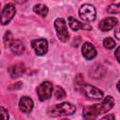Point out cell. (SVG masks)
Instances as JSON below:
<instances>
[{"label": "cell", "instance_id": "obj_5", "mask_svg": "<svg viewBox=\"0 0 120 120\" xmlns=\"http://www.w3.org/2000/svg\"><path fill=\"white\" fill-rule=\"evenodd\" d=\"M37 94L40 101L47 100L52 94V84L50 82H41L37 88Z\"/></svg>", "mask_w": 120, "mask_h": 120}, {"label": "cell", "instance_id": "obj_15", "mask_svg": "<svg viewBox=\"0 0 120 120\" xmlns=\"http://www.w3.org/2000/svg\"><path fill=\"white\" fill-rule=\"evenodd\" d=\"M33 10L35 13H37L38 15H40L41 17H46L48 12H49V8L47 6L43 5V4H38L35 5L33 8Z\"/></svg>", "mask_w": 120, "mask_h": 120}, {"label": "cell", "instance_id": "obj_17", "mask_svg": "<svg viewBox=\"0 0 120 120\" xmlns=\"http://www.w3.org/2000/svg\"><path fill=\"white\" fill-rule=\"evenodd\" d=\"M103 46H104V48L111 50V49L114 48V46H115V41H114L112 38H106L103 40Z\"/></svg>", "mask_w": 120, "mask_h": 120}, {"label": "cell", "instance_id": "obj_6", "mask_svg": "<svg viewBox=\"0 0 120 120\" xmlns=\"http://www.w3.org/2000/svg\"><path fill=\"white\" fill-rule=\"evenodd\" d=\"M15 13H16V8H15L14 5L12 3L7 4L4 7V8H3V10L0 14V22H1V24H3V25L8 24L12 20Z\"/></svg>", "mask_w": 120, "mask_h": 120}, {"label": "cell", "instance_id": "obj_21", "mask_svg": "<svg viewBox=\"0 0 120 120\" xmlns=\"http://www.w3.org/2000/svg\"><path fill=\"white\" fill-rule=\"evenodd\" d=\"M119 51H120V48L118 47V48L116 49L115 52H114V54H115V57H116V60H117V62H119V61H120V58H119Z\"/></svg>", "mask_w": 120, "mask_h": 120}, {"label": "cell", "instance_id": "obj_7", "mask_svg": "<svg viewBox=\"0 0 120 120\" xmlns=\"http://www.w3.org/2000/svg\"><path fill=\"white\" fill-rule=\"evenodd\" d=\"M82 92L87 98L92 99H101L104 95L100 89L88 83H85L82 85Z\"/></svg>", "mask_w": 120, "mask_h": 120}, {"label": "cell", "instance_id": "obj_3", "mask_svg": "<svg viewBox=\"0 0 120 120\" xmlns=\"http://www.w3.org/2000/svg\"><path fill=\"white\" fill-rule=\"evenodd\" d=\"M79 15H80V18L83 22H90L96 19L97 11H96V8L93 5L84 4V5L81 6V8L79 9Z\"/></svg>", "mask_w": 120, "mask_h": 120}, {"label": "cell", "instance_id": "obj_9", "mask_svg": "<svg viewBox=\"0 0 120 120\" xmlns=\"http://www.w3.org/2000/svg\"><path fill=\"white\" fill-rule=\"evenodd\" d=\"M82 53L83 57L87 60H92L97 56V50L94 45L90 42H84L82 47Z\"/></svg>", "mask_w": 120, "mask_h": 120}, {"label": "cell", "instance_id": "obj_1", "mask_svg": "<svg viewBox=\"0 0 120 120\" xmlns=\"http://www.w3.org/2000/svg\"><path fill=\"white\" fill-rule=\"evenodd\" d=\"M113 105H114L113 98L111 96H107L100 103L94 104L93 106L85 108L82 112V116L84 119H95L98 117V115L108 112L111 109H112Z\"/></svg>", "mask_w": 120, "mask_h": 120}, {"label": "cell", "instance_id": "obj_2", "mask_svg": "<svg viewBox=\"0 0 120 120\" xmlns=\"http://www.w3.org/2000/svg\"><path fill=\"white\" fill-rule=\"evenodd\" d=\"M76 108L69 102H62L60 104L53 105L52 107L49 108L48 114L52 117L63 116V115H71L75 112Z\"/></svg>", "mask_w": 120, "mask_h": 120}, {"label": "cell", "instance_id": "obj_16", "mask_svg": "<svg viewBox=\"0 0 120 120\" xmlns=\"http://www.w3.org/2000/svg\"><path fill=\"white\" fill-rule=\"evenodd\" d=\"M54 97H55L56 99L64 98L66 97V92H65L64 88L61 87V86H56L55 90H54Z\"/></svg>", "mask_w": 120, "mask_h": 120}, {"label": "cell", "instance_id": "obj_13", "mask_svg": "<svg viewBox=\"0 0 120 120\" xmlns=\"http://www.w3.org/2000/svg\"><path fill=\"white\" fill-rule=\"evenodd\" d=\"M33 107H34V102H33L32 98H30L29 97L21 98V99L19 101V108L22 112H24V113L30 112L32 111Z\"/></svg>", "mask_w": 120, "mask_h": 120}, {"label": "cell", "instance_id": "obj_8", "mask_svg": "<svg viewBox=\"0 0 120 120\" xmlns=\"http://www.w3.org/2000/svg\"><path fill=\"white\" fill-rule=\"evenodd\" d=\"M32 48L34 49L37 55H44L48 52V41L45 38H38L34 39L31 42Z\"/></svg>", "mask_w": 120, "mask_h": 120}, {"label": "cell", "instance_id": "obj_25", "mask_svg": "<svg viewBox=\"0 0 120 120\" xmlns=\"http://www.w3.org/2000/svg\"><path fill=\"white\" fill-rule=\"evenodd\" d=\"M0 8H1V4H0Z\"/></svg>", "mask_w": 120, "mask_h": 120}, {"label": "cell", "instance_id": "obj_10", "mask_svg": "<svg viewBox=\"0 0 120 120\" xmlns=\"http://www.w3.org/2000/svg\"><path fill=\"white\" fill-rule=\"evenodd\" d=\"M25 70H26V68H25L24 64L18 63V64L10 66L8 68V74L10 75V77L12 79H16V78L22 76V74H24Z\"/></svg>", "mask_w": 120, "mask_h": 120}, {"label": "cell", "instance_id": "obj_11", "mask_svg": "<svg viewBox=\"0 0 120 120\" xmlns=\"http://www.w3.org/2000/svg\"><path fill=\"white\" fill-rule=\"evenodd\" d=\"M117 22H118V20L115 17H108L100 21L98 27L101 31H109V30H112L117 24Z\"/></svg>", "mask_w": 120, "mask_h": 120}, {"label": "cell", "instance_id": "obj_14", "mask_svg": "<svg viewBox=\"0 0 120 120\" xmlns=\"http://www.w3.org/2000/svg\"><path fill=\"white\" fill-rule=\"evenodd\" d=\"M9 47H10L11 52L13 53L17 54V55L22 54L24 52V49H25L23 43L21 40H19V39H13V41L11 42V44H10Z\"/></svg>", "mask_w": 120, "mask_h": 120}, {"label": "cell", "instance_id": "obj_18", "mask_svg": "<svg viewBox=\"0 0 120 120\" xmlns=\"http://www.w3.org/2000/svg\"><path fill=\"white\" fill-rule=\"evenodd\" d=\"M13 41V36L9 31H7L4 35V44L6 46H10L11 42Z\"/></svg>", "mask_w": 120, "mask_h": 120}, {"label": "cell", "instance_id": "obj_20", "mask_svg": "<svg viewBox=\"0 0 120 120\" xmlns=\"http://www.w3.org/2000/svg\"><path fill=\"white\" fill-rule=\"evenodd\" d=\"M9 115H8V110H6L4 107L0 106V119H8Z\"/></svg>", "mask_w": 120, "mask_h": 120}, {"label": "cell", "instance_id": "obj_12", "mask_svg": "<svg viewBox=\"0 0 120 120\" xmlns=\"http://www.w3.org/2000/svg\"><path fill=\"white\" fill-rule=\"evenodd\" d=\"M68 21L69 27L73 31H78L80 29H82V30H91L92 29V26H90L89 24L84 23V22H81L73 17H68Z\"/></svg>", "mask_w": 120, "mask_h": 120}, {"label": "cell", "instance_id": "obj_22", "mask_svg": "<svg viewBox=\"0 0 120 120\" xmlns=\"http://www.w3.org/2000/svg\"><path fill=\"white\" fill-rule=\"evenodd\" d=\"M102 119L104 120V119H114V116L113 115H105V116H103L102 117Z\"/></svg>", "mask_w": 120, "mask_h": 120}, {"label": "cell", "instance_id": "obj_19", "mask_svg": "<svg viewBox=\"0 0 120 120\" xmlns=\"http://www.w3.org/2000/svg\"><path fill=\"white\" fill-rule=\"evenodd\" d=\"M107 11L109 13H112V14H117L120 12L119 9V5L118 4H112L107 8Z\"/></svg>", "mask_w": 120, "mask_h": 120}, {"label": "cell", "instance_id": "obj_4", "mask_svg": "<svg viewBox=\"0 0 120 120\" xmlns=\"http://www.w3.org/2000/svg\"><path fill=\"white\" fill-rule=\"evenodd\" d=\"M54 28H55L56 35L61 41L66 42L68 40V32L67 22L63 18H57L54 21Z\"/></svg>", "mask_w": 120, "mask_h": 120}, {"label": "cell", "instance_id": "obj_23", "mask_svg": "<svg viewBox=\"0 0 120 120\" xmlns=\"http://www.w3.org/2000/svg\"><path fill=\"white\" fill-rule=\"evenodd\" d=\"M118 31H119V29H118V28H116V29H115V33H114L115 38H116L117 39H119V38H120V37H119V35H118Z\"/></svg>", "mask_w": 120, "mask_h": 120}, {"label": "cell", "instance_id": "obj_24", "mask_svg": "<svg viewBox=\"0 0 120 120\" xmlns=\"http://www.w3.org/2000/svg\"><path fill=\"white\" fill-rule=\"evenodd\" d=\"M15 2H17V3H19V4H22V3H24L26 0H14Z\"/></svg>", "mask_w": 120, "mask_h": 120}]
</instances>
